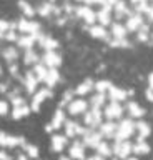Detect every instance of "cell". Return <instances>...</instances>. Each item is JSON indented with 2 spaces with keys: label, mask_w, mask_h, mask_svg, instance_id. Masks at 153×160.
Returning <instances> with one entry per match:
<instances>
[{
  "label": "cell",
  "mask_w": 153,
  "mask_h": 160,
  "mask_svg": "<svg viewBox=\"0 0 153 160\" xmlns=\"http://www.w3.org/2000/svg\"><path fill=\"white\" fill-rule=\"evenodd\" d=\"M63 78L60 42L30 18H0V118L23 120L55 97Z\"/></svg>",
  "instance_id": "obj_2"
},
{
  "label": "cell",
  "mask_w": 153,
  "mask_h": 160,
  "mask_svg": "<svg viewBox=\"0 0 153 160\" xmlns=\"http://www.w3.org/2000/svg\"><path fill=\"white\" fill-rule=\"evenodd\" d=\"M57 160H145L151 122L131 88L105 77L68 87L45 123Z\"/></svg>",
  "instance_id": "obj_1"
},
{
  "label": "cell",
  "mask_w": 153,
  "mask_h": 160,
  "mask_svg": "<svg viewBox=\"0 0 153 160\" xmlns=\"http://www.w3.org/2000/svg\"><path fill=\"white\" fill-rule=\"evenodd\" d=\"M0 160H45L38 145L27 137L0 130Z\"/></svg>",
  "instance_id": "obj_4"
},
{
  "label": "cell",
  "mask_w": 153,
  "mask_h": 160,
  "mask_svg": "<svg viewBox=\"0 0 153 160\" xmlns=\"http://www.w3.org/2000/svg\"><path fill=\"white\" fill-rule=\"evenodd\" d=\"M145 100H146V105L153 115V65H151L150 72L146 75V80H145Z\"/></svg>",
  "instance_id": "obj_5"
},
{
  "label": "cell",
  "mask_w": 153,
  "mask_h": 160,
  "mask_svg": "<svg viewBox=\"0 0 153 160\" xmlns=\"http://www.w3.org/2000/svg\"><path fill=\"white\" fill-rule=\"evenodd\" d=\"M80 28L113 50H136L153 43V0H72Z\"/></svg>",
  "instance_id": "obj_3"
}]
</instances>
